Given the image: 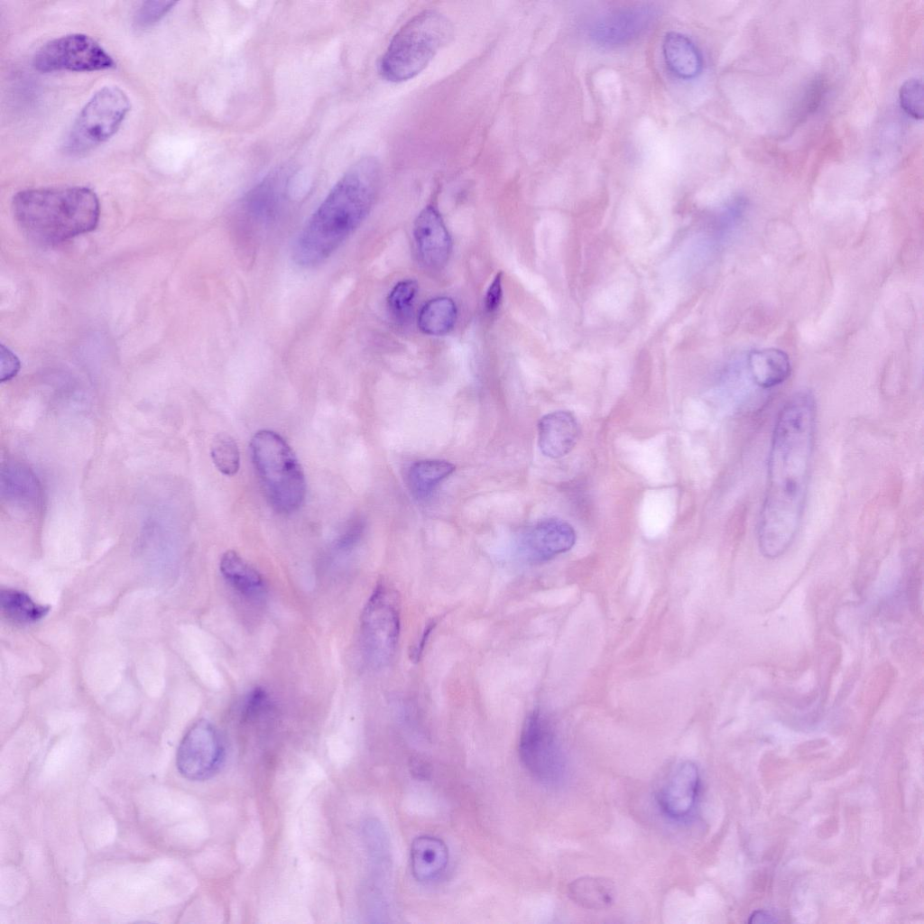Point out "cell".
I'll return each mask as SVG.
<instances>
[{
  "label": "cell",
  "mask_w": 924,
  "mask_h": 924,
  "mask_svg": "<svg viewBox=\"0 0 924 924\" xmlns=\"http://www.w3.org/2000/svg\"><path fill=\"white\" fill-rule=\"evenodd\" d=\"M3 614L17 624H32L43 619L50 606L34 601L28 594L15 588H3L0 593Z\"/></svg>",
  "instance_id": "cell-23"
},
{
  "label": "cell",
  "mask_w": 924,
  "mask_h": 924,
  "mask_svg": "<svg viewBox=\"0 0 924 924\" xmlns=\"http://www.w3.org/2000/svg\"><path fill=\"white\" fill-rule=\"evenodd\" d=\"M448 864V848L439 837L423 835L417 836L411 845V869L413 877L420 882L437 880Z\"/></svg>",
  "instance_id": "cell-18"
},
{
  "label": "cell",
  "mask_w": 924,
  "mask_h": 924,
  "mask_svg": "<svg viewBox=\"0 0 924 924\" xmlns=\"http://www.w3.org/2000/svg\"><path fill=\"white\" fill-rule=\"evenodd\" d=\"M519 757L525 769L543 783L559 781L565 772V758L550 720L539 709L522 725Z\"/></svg>",
  "instance_id": "cell-8"
},
{
  "label": "cell",
  "mask_w": 924,
  "mask_h": 924,
  "mask_svg": "<svg viewBox=\"0 0 924 924\" xmlns=\"http://www.w3.org/2000/svg\"><path fill=\"white\" fill-rule=\"evenodd\" d=\"M456 319L457 307L453 300L438 297L422 306L418 316V326L425 334L441 336L453 328Z\"/></svg>",
  "instance_id": "cell-25"
},
{
  "label": "cell",
  "mask_w": 924,
  "mask_h": 924,
  "mask_svg": "<svg viewBox=\"0 0 924 924\" xmlns=\"http://www.w3.org/2000/svg\"><path fill=\"white\" fill-rule=\"evenodd\" d=\"M571 901L587 910H604L614 900V886L607 879L583 876L571 882L568 887Z\"/></svg>",
  "instance_id": "cell-22"
},
{
  "label": "cell",
  "mask_w": 924,
  "mask_h": 924,
  "mask_svg": "<svg viewBox=\"0 0 924 924\" xmlns=\"http://www.w3.org/2000/svg\"><path fill=\"white\" fill-rule=\"evenodd\" d=\"M216 467L226 476H234L240 467V454L236 442L226 433L217 434L210 447Z\"/></svg>",
  "instance_id": "cell-26"
},
{
  "label": "cell",
  "mask_w": 924,
  "mask_h": 924,
  "mask_svg": "<svg viewBox=\"0 0 924 924\" xmlns=\"http://www.w3.org/2000/svg\"><path fill=\"white\" fill-rule=\"evenodd\" d=\"M225 749L215 726L206 719L195 722L186 732L178 748L176 765L189 781H205L218 772Z\"/></svg>",
  "instance_id": "cell-10"
},
{
  "label": "cell",
  "mask_w": 924,
  "mask_h": 924,
  "mask_svg": "<svg viewBox=\"0 0 924 924\" xmlns=\"http://www.w3.org/2000/svg\"><path fill=\"white\" fill-rule=\"evenodd\" d=\"M748 364L753 382L763 389H770L782 383L791 372L789 356L777 348H764L751 352Z\"/></svg>",
  "instance_id": "cell-20"
},
{
  "label": "cell",
  "mask_w": 924,
  "mask_h": 924,
  "mask_svg": "<svg viewBox=\"0 0 924 924\" xmlns=\"http://www.w3.org/2000/svg\"><path fill=\"white\" fill-rule=\"evenodd\" d=\"M658 16V9L640 4L614 9L599 17L589 30L598 45L615 47L628 43L647 30Z\"/></svg>",
  "instance_id": "cell-11"
},
{
  "label": "cell",
  "mask_w": 924,
  "mask_h": 924,
  "mask_svg": "<svg viewBox=\"0 0 924 924\" xmlns=\"http://www.w3.org/2000/svg\"><path fill=\"white\" fill-rule=\"evenodd\" d=\"M901 108L912 118H923V82L919 79H909L899 92Z\"/></svg>",
  "instance_id": "cell-28"
},
{
  "label": "cell",
  "mask_w": 924,
  "mask_h": 924,
  "mask_svg": "<svg viewBox=\"0 0 924 924\" xmlns=\"http://www.w3.org/2000/svg\"><path fill=\"white\" fill-rule=\"evenodd\" d=\"M776 921L777 920L775 919V918L772 915H771L770 913L765 912V911H755L750 917V919H749V922H752V923H773V922H776Z\"/></svg>",
  "instance_id": "cell-35"
},
{
  "label": "cell",
  "mask_w": 924,
  "mask_h": 924,
  "mask_svg": "<svg viewBox=\"0 0 924 924\" xmlns=\"http://www.w3.org/2000/svg\"><path fill=\"white\" fill-rule=\"evenodd\" d=\"M417 291L418 283L413 280H403L394 285L388 295L387 303L396 318H404L409 313Z\"/></svg>",
  "instance_id": "cell-27"
},
{
  "label": "cell",
  "mask_w": 924,
  "mask_h": 924,
  "mask_svg": "<svg viewBox=\"0 0 924 924\" xmlns=\"http://www.w3.org/2000/svg\"><path fill=\"white\" fill-rule=\"evenodd\" d=\"M455 465L441 459H424L413 463L408 472L410 489L417 498H426L439 484L455 471Z\"/></svg>",
  "instance_id": "cell-24"
},
{
  "label": "cell",
  "mask_w": 924,
  "mask_h": 924,
  "mask_svg": "<svg viewBox=\"0 0 924 924\" xmlns=\"http://www.w3.org/2000/svg\"><path fill=\"white\" fill-rule=\"evenodd\" d=\"M173 1L142 2L134 15V23L138 28H148L157 23L176 5Z\"/></svg>",
  "instance_id": "cell-29"
},
{
  "label": "cell",
  "mask_w": 924,
  "mask_h": 924,
  "mask_svg": "<svg viewBox=\"0 0 924 924\" xmlns=\"http://www.w3.org/2000/svg\"><path fill=\"white\" fill-rule=\"evenodd\" d=\"M436 625L437 622L435 620H431L426 624L418 641L413 644L412 647H411V660H412L413 661H419L420 660V657L424 651L430 635L436 627Z\"/></svg>",
  "instance_id": "cell-34"
},
{
  "label": "cell",
  "mask_w": 924,
  "mask_h": 924,
  "mask_svg": "<svg viewBox=\"0 0 924 924\" xmlns=\"http://www.w3.org/2000/svg\"><path fill=\"white\" fill-rule=\"evenodd\" d=\"M453 35L450 21L429 9L410 19L393 36L379 62L388 81L402 82L419 74Z\"/></svg>",
  "instance_id": "cell-4"
},
{
  "label": "cell",
  "mask_w": 924,
  "mask_h": 924,
  "mask_svg": "<svg viewBox=\"0 0 924 924\" xmlns=\"http://www.w3.org/2000/svg\"><path fill=\"white\" fill-rule=\"evenodd\" d=\"M662 54L668 69L680 79H693L702 71L704 60L700 50L687 35L669 32L662 42Z\"/></svg>",
  "instance_id": "cell-17"
},
{
  "label": "cell",
  "mask_w": 924,
  "mask_h": 924,
  "mask_svg": "<svg viewBox=\"0 0 924 924\" xmlns=\"http://www.w3.org/2000/svg\"><path fill=\"white\" fill-rule=\"evenodd\" d=\"M2 498L23 509H35L41 503L42 488L35 474L26 466L9 462L1 469Z\"/></svg>",
  "instance_id": "cell-16"
},
{
  "label": "cell",
  "mask_w": 924,
  "mask_h": 924,
  "mask_svg": "<svg viewBox=\"0 0 924 924\" xmlns=\"http://www.w3.org/2000/svg\"><path fill=\"white\" fill-rule=\"evenodd\" d=\"M287 170L281 168L272 172L248 193L245 207L254 218L264 221L274 214L289 181Z\"/></svg>",
  "instance_id": "cell-19"
},
{
  "label": "cell",
  "mask_w": 924,
  "mask_h": 924,
  "mask_svg": "<svg viewBox=\"0 0 924 924\" xmlns=\"http://www.w3.org/2000/svg\"><path fill=\"white\" fill-rule=\"evenodd\" d=\"M361 640L365 655L375 666L386 665L393 657L401 631L397 593L380 582L374 588L361 614Z\"/></svg>",
  "instance_id": "cell-7"
},
{
  "label": "cell",
  "mask_w": 924,
  "mask_h": 924,
  "mask_svg": "<svg viewBox=\"0 0 924 924\" xmlns=\"http://www.w3.org/2000/svg\"><path fill=\"white\" fill-rule=\"evenodd\" d=\"M269 695L262 688H255L247 696L243 707V716L247 719L262 715L269 707Z\"/></svg>",
  "instance_id": "cell-30"
},
{
  "label": "cell",
  "mask_w": 924,
  "mask_h": 924,
  "mask_svg": "<svg viewBox=\"0 0 924 924\" xmlns=\"http://www.w3.org/2000/svg\"><path fill=\"white\" fill-rule=\"evenodd\" d=\"M816 411L814 395L799 391L784 403L775 421L757 526L759 549L768 559L782 555L799 530L812 465Z\"/></svg>",
  "instance_id": "cell-1"
},
{
  "label": "cell",
  "mask_w": 924,
  "mask_h": 924,
  "mask_svg": "<svg viewBox=\"0 0 924 924\" xmlns=\"http://www.w3.org/2000/svg\"><path fill=\"white\" fill-rule=\"evenodd\" d=\"M32 63L41 72L97 71L116 65L95 39L83 33L66 34L46 42L36 51Z\"/></svg>",
  "instance_id": "cell-9"
},
{
  "label": "cell",
  "mask_w": 924,
  "mask_h": 924,
  "mask_svg": "<svg viewBox=\"0 0 924 924\" xmlns=\"http://www.w3.org/2000/svg\"><path fill=\"white\" fill-rule=\"evenodd\" d=\"M130 109L127 95L118 87L98 89L74 120L65 140V152L80 156L95 150L117 132Z\"/></svg>",
  "instance_id": "cell-6"
},
{
  "label": "cell",
  "mask_w": 924,
  "mask_h": 924,
  "mask_svg": "<svg viewBox=\"0 0 924 924\" xmlns=\"http://www.w3.org/2000/svg\"><path fill=\"white\" fill-rule=\"evenodd\" d=\"M413 236L422 262L431 268H440L448 261L452 241L439 210L427 206L418 215Z\"/></svg>",
  "instance_id": "cell-14"
},
{
  "label": "cell",
  "mask_w": 924,
  "mask_h": 924,
  "mask_svg": "<svg viewBox=\"0 0 924 924\" xmlns=\"http://www.w3.org/2000/svg\"><path fill=\"white\" fill-rule=\"evenodd\" d=\"M14 217L22 232L42 245H56L93 231L100 205L88 187L28 189L12 200Z\"/></svg>",
  "instance_id": "cell-3"
},
{
  "label": "cell",
  "mask_w": 924,
  "mask_h": 924,
  "mask_svg": "<svg viewBox=\"0 0 924 924\" xmlns=\"http://www.w3.org/2000/svg\"><path fill=\"white\" fill-rule=\"evenodd\" d=\"M575 542L576 532L570 524L560 519L546 518L522 533L520 551L528 561L541 563L567 552Z\"/></svg>",
  "instance_id": "cell-13"
},
{
  "label": "cell",
  "mask_w": 924,
  "mask_h": 924,
  "mask_svg": "<svg viewBox=\"0 0 924 924\" xmlns=\"http://www.w3.org/2000/svg\"><path fill=\"white\" fill-rule=\"evenodd\" d=\"M580 435L579 424L574 414L568 411H556L541 418L538 423V445L541 453L550 458L568 454Z\"/></svg>",
  "instance_id": "cell-15"
},
{
  "label": "cell",
  "mask_w": 924,
  "mask_h": 924,
  "mask_svg": "<svg viewBox=\"0 0 924 924\" xmlns=\"http://www.w3.org/2000/svg\"><path fill=\"white\" fill-rule=\"evenodd\" d=\"M699 789L698 766L690 761H685L669 773L657 791L656 800L666 816L676 820L684 819L694 810Z\"/></svg>",
  "instance_id": "cell-12"
},
{
  "label": "cell",
  "mask_w": 924,
  "mask_h": 924,
  "mask_svg": "<svg viewBox=\"0 0 924 924\" xmlns=\"http://www.w3.org/2000/svg\"><path fill=\"white\" fill-rule=\"evenodd\" d=\"M253 464L273 508L291 513L303 503L306 482L292 448L278 433L262 430L251 439Z\"/></svg>",
  "instance_id": "cell-5"
},
{
  "label": "cell",
  "mask_w": 924,
  "mask_h": 924,
  "mask_svg": "<svg viewBox=\"0 0 924 924\" xmlns=\"http://www.w3.org/2000/svg\"><path fill=\"white\" fill-rule=\"evenodd\" d=\"M20 370V361L8 348L1 346V382L14 378Z\"/></svg>",
  "instance_id": "cell-31"
},
{
  "label": "cell",
  "mask_w": 924,
  "mask_h": 924,
  "mask_svg": "<svg viewBox=\"0 0 924 924\" xmlns=\"http://www.w3.org/2000/svg\"><path fill=\"white\" fill-rule=\"evenodd\" d=\"M364 528H365V523H364V521L362 519H360V518L353 519L349 522V524H348L345 533L340 538L339 545L341 547H349V546L353 545L354 543H356L359 540V538L361 537V535H362V533L364 531Z\"/></svg>",
  "instance_id": "cell-33"
},
{
  "label": "cell",
  "mask_w": 924,
  "mask_h": 924,
  "mask_svg": "<svg viewBox=\"0 0 924 924\" xmlns=\"http://www.w3.org/2000/svg\"><path fill=\"white\" fill-rule=\"evenodd\" d=\"M380 173L373 157L349 167L300 232L292 249L297 264L322 263L359 226L372 208Z\"/></svg>",
  "instance_id": "cell-2"
},
{
  "label": "cell",
  "mask_w": 924,
  "mask_h": 924,
  "mask_svg": "<svg viewBox=\"0 0 924 924\" xmlns=\"http://www.w3.org/2000/svg\"><path fill=\"white\" fill-rule=\"evenodd\" d=\"M219 568L225 580L241 595L248 598L263 595V577L236 551L227 550L222 555Z\"/></svg>",
  "instance_id": "cell-21"
},
{
  "label": "cell",
  "mask_w": 924,
  "mask_h": 924,
  "mask_svg": "<svg viewBox=\"0 0 924 924\" xmlns=\"http://www.w3.org/2000/svg\"><path fill=\"white\" fill-rule=\"evenodd\" d=\"M502 294V273H498L486 291L485 308L488 312H493L499 307Z\"/></svg>",
  "instance_id": "cell-32"
}]
</instances>
